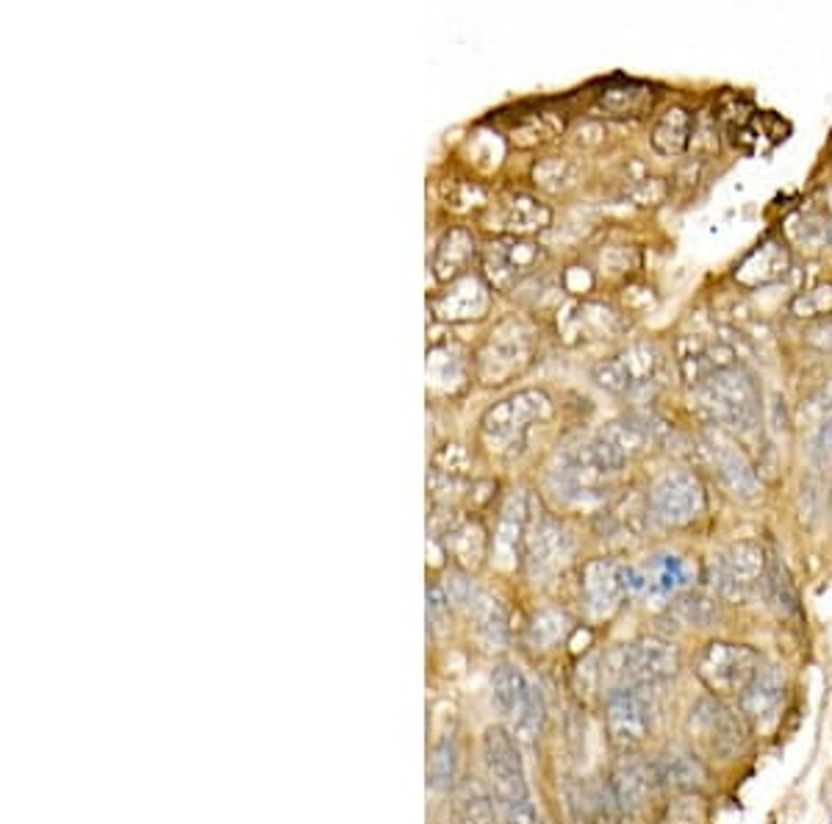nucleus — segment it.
<instances>
[{"mask_svg":"<svg viewBox=\"0 0 832 824\" xmlns=\"http://www.w3.org/2000/svg\"><path fill=\"white\" fill-rule=\"evenodd\" d=\"M647 691L638 686H614L605 694V724L619 750H636L653 730V702Z\"/></svg>","mask_w":832,"mask_h":824,"instance_id":"nucleus-13","label":"nucleus"},{"mask_svg":"<svg viewBox=\"0 0 832 824\" xmlns=\"http://www.w3.org/2000/svg\"><path fill=\"white\" fill-rule=\"evenodd\" d=\"M564 634H566V617L561 611H555V608H544V611H538L536 617H533L531 630H527L531 645L542 647V650L558 645V641L564 639Z\"/></svg>","mask_w":832,"mask_h":824,"instance_id":"nucleus-36","label":"nucleus"},{"mask_svg":"<svg viewBox=\"0 0 832 824\" xmlns=\"http://www.w3.org/2000/svg\"><path fill=\"white\" fill-rule=\"evenodd\" d=\"M671 617L682 625H691V628H708L719 619V602H716V597L682 595L671 602Z\"/></svg>","mask_w":832,"mask_h":824,"instance_id":"nucleus-34","label":"nucleus"},{"mask_svg":"<svg viewBox=\"0 0 832 824\" xmlns=\"http://www.w3.org/2000/svg\"><path fill=\"white\" fill-rule=\"evenodd\" d=\"M605 114L610 117H641L653 109V92L641 84L627 86H610L597 103Z\"/></svg>","mask_w":832,"mask_h":824,"instance_id":"nucleus-32","label":"nucleus"},{"mask_svg":"<svg viewBox=\"0 0 832 824\" xmlns=\"http://www.w3.org/2000/svg\"><path fill=\"white\" fill-rule=\"evenodd\" d=\"M705 444H708V453L710 459H713V466L716 472H719L721 483H725L736 497H758L763 483H760V475L754 472V464L749 461V455L743 453L741 444L732 439V433L713 425L708 431V436H705Z\"/></svg>","mask_w":832,"mask_h":824,"instance_id":"nucleus-16","label":"nucleus"},{"mask_svg":"<svg viewBox=\"0 0 832 824\" xmlns=\"http://www.w3.org/2000/svg\"><path fill=\"white\" fill-rule=\"evenodd\" d=\"M627 464L630 461L610 439L594 433L555 455L547 470V486L564 503H588L603 497Z\"/></svg>","mask_w":832,"mask_h":824,"instance_id":"nucleus-2","label":"nucleus"},{"mask_svg":"<svg viewBox=\"0 0 832 824\" xmlns=\"http://www.w3.org/2000/svg\"><path fill=\"white\" fill-rule=\"evenodd\" d=\"M544 719H547V705H544V694L542 689L531 683V691H527L525 702L516 711L514 722H516V741H536L538 733L544 728Z\"/></svg>","mask_w":832,"mask_h":824,"instance_id":"nucleus-35","label":"nucleus"},{"mask_svg":"<svg viewBox=\"0 0 832 824\" xmlns=\"http://www.w3.org/2000/svg\"><path fill=\"white\" fill-rule=\"evenodd\" d=\"M492 309V287L481 275H464L431 300V311L442 322H477Z\"/></svg>","mask_w":832,"mask_h":824,"instance_id":"nucleus-19","label":"nucleus"},{"mask_svg":"<svg viewBox=\"0 0 832 824\" xmlns=\"http://www.w3.org/2000/svg\"><path fill=\"white\" fill-rule=\"evenodd\" d=\"M470 383V359L459 342H433L428 350V389L442 398H455Z\"/></svg>","mask_w":832,"mask_h":824,"instance_id":"nucleus-20","label":"nucleus"},{"mask_svg":"<svg viewBox=\"0 0 832 824\" xmlns=\"http://www.w3.org/2000/svg\"><path fill=\"white\" fill-rule=\"evenodd\" d=\"M444 611H448V597H444L442 589L433 586V589L428 591V619H431V625H439Z\"/></svg>","mask_w":832,"mask_h":824,"instance_id":"nucleus-42","label":"nucleus"},{"mask_svg":"<svg viewBox=\"0 0 832 824\" xmlns=\"http://www.w3.org/2000/svg\"><path fill=\"white\" fill-rule=\"evenodd\" d=\"M549 219H553V214H549V208L544 203H538L531 195H520V192L509 195L497 206V228L516 236L547 228Z\"/></svg>","mask_w":832,"mask_h":824,"instance_id":"nucleus-25","label":"nucleus"},{"mask_svg":"<svg viewBox=\"0 0 832 824\" xmlns=\"http://www.w3.org/2000/svg\"><path fill=\"white\" fill-rule=\"evenodd\" d=\"M793 315L797 317H824L832 311V287H819L813 292H804L793 300Z\"/></svg>","mask_w":832,"mask_h":824,"instance_id":"nucleus-39","label":"nucleus"},{"mask_svg":"<svg viewBox=\"0 0 832 824\" xmlns=\"http://www.w3.org/2000/svg\"><path fill=\"white\" fill-rule=\"evenodd\" d=\"M810 409L815 411H832V381H826L819 392L810 398Z\"/></svg>","mask_w":832,"mask_h":824,"instance_id":"nucleus-44","label":"nucleus"},{"mask_svg":"<svg viewBox=\"0 0 832 824\" xmlns=\"http://www.w3.org/2000/svg\"><path fill=\"white\" fill-rule=\"evenodd\" d=\"M658 785L655 763L641 761L638 755H625L610 774V805L619 816H638L649 805Z\"/></svg>","mask_w":832,"mask_h":824,"instance_id":"nucleus-18","label":"nucleus"},{"mask_svg":"<svg viewBox=\"0 0 832 824\" xmlns=\"http://www.w3.org/2000/svg\"><path fill=\"white\" fill-rule=\"evenodd\" d=\"M622 328H625L622 317L616 315L610 306L594 303V300H586V303L575 306L572 315L566 317V333H569V337L605 339V337L619 333Z\"/></svg>","mask_w":832,"mask_h":824,"instance_id":"nucleus-26","label":"nucleus"},{"mask_svg":"<svg viewBox=\"0 0 832 824\" xmlns=\"http://www.w3.org/2000/svg\"><path fill=\"white\" fill-rule=\"evenodd\" d=\"M813 459H815V464H826V461L832 459V414L821 422L819 433H815Z\"/></svg>","mask_w":832,"mask_h":824,"instance_id":"nucleus-41","label":"nucleus"},{"mask_svg":"<svg viewBox=\"0 0 832 824\" xmlns=\"http://www.w3.org/2000/svg\"><path fill=\"white\" fill-rule=\"evenodd\" d=\"M808 342L813 344V348L832 353V322H821V326H815L813 331H810Z\"/></svg>","mask_w":832,"mask_h":824,"instance_id":"nucleus-43","label":"nucleus"},{"mask_svg":"<svg viewBox=\"0 0 832 824\" xmlns=\"http://www.w3.org/2000/svg\"><path fill=\"white\" fill-rule=\"evenodd\" d=\"M500 824H544V818L538 816L533 800H527L522 802V805L503 807V811H500Z\"/></svg>","mask_w":832,"mask_h":824,"instance_id":"nucleus-40","label":"nucleus"},{"mask_svg":"<svg viewBox=\"0 0 832 824\" xmlns=\"http://www.w3.org/2000/svg\"><path fill=\"white\" fill-rule=\"evenodd\" d=\"M461 772V746L453 733H444L442 739L433 744L431 763H428V785L433 791H448L455 785Z\"/></svg>","mask_w":832,"mask_h":824,"instance_id":"nucleus-30","label":"nucleus"},{"mask_svg":"<svg viewBox=\"0 0 832 824\" xmlns=\"http://www.w3.org/2000/svg\"><path fill=\"white\" fill-rule=\"evenodd\" d=\"M682 667L680 647L664 636H641L622 650L619 658V683L649 689L675 678Z\"/></svg>","mask_w":832,"mask_h":824,"instance_id":"nucleus-12","label":"nucleus"},{"mask_svg":"<svg viewBox=\"0 0 832 824\" xmlns=\"http://www.w3.org/2000/svg\"><path fill=\"white\" fill-rule=\"evenodd\" d=\"M575 556V538L569 527L555 516H542L527 538V573L533 580H549L564 573L566 564Z\"/></svg>","mask_w":832,"mask_h":824,"instance_id":"nucleus-15","label":"nucleus"},{"mask_svg":"<svg viewBox=\"0 0 832 824\" xmlns=\"http://www.w3.org/2000/svg\"><path fill=\"white\" fill-rule=\"evenodd\" d=\"M686 730L697 750L705 755L719 758V761H732L741 755L749 739V722L738 708L721 697L705 694L691 705L686 719Z\"/></svg>","mask_w":832,"mask_h":824,"instance_id":"nucleus-4","label":"nucleus"},{"mask_svg":"<svg viewBox=\"0 0 832 824\" xmlns=\"http://www.w3.org/2000/svg\"><path fill=\"white\" fill-rule=\"evenodd\" d=\"M448 547L453 549V556L466 567L481 564L483 553H486V533H483L481 522H459L453 531L448 533Z\"/></svg>","mask_w":832,"mask_h":824,"instance_id":"nucleus-33","label":"nucleus"},{"mask_svg":"<svg viewBox=\"0 0 832 824\" xmlns=\"http://www.w3.org/2000/svg\"><path fill=\"white\" fill-rule=\"evenodd\" d=\"M788 267H791V256H788L785 245L777 239H766L738 264L736 281L743 287H763V284L780 281Z\"/></svg>","mask_w":832,"mask_h":824,"instance_id":"nucleus-24","label":"nucleus"},{"mask_svg":"<svg viewBox=\"0 0 832 824\" xmlns=\"http://www.w3.org/2000/svg\"><path fill=\"white\" fill-rule=\"evenodd\" d=\"M647 595V578L633 564L594 558L583 569V602L594 617H610L625 600Z\"/></svg>","mask_w":832,"mask_h":824,"instance_id":"nucleus-10","label":"nucleus"},{"mask_svg":"<svg viewBox=\"0 0 832 824\" xmlns=\"http://www.w3.org/2000/svg\"><path fill=\"white\" fill-rule=\"evenodd\" d=\"M455 824H500L492 789H486L483 783L466 785L459 796V807H455Z\"/></svg>","mask_w":832,"mask_h":824,"instance_id":"nucleus-31","label":"nucleus"},{"mask_svg":"<svg viewBox=\"0 0 832 824\" xmlns=\"http://www.w3.org/2000/svg\"><path fill=\"white\" fill-rule=\"evenodd\" d=\"M785 672L777 663H766L758 669L752 683L738 697V711L749 722L752 730H769L780 719L782 705H785Z\"/></svg>","mask_w":832,"mask_h":824,"instance_id":"nucleus-17","label":"nucleus"},{"mask_svg":"<svg viewBox=\"0 0 832 824\" xmlns=\"http://www.w3.org/2000/svg\"><path fill=\"white\" fill-rule=\"evenodd\" d=\"M533 348H536V331L531 322L522 317H505L477 353V378L489 387L509 383L531 364Z\"/></svg>","mask_w":832,"mask_h":824,"instance_id":"nucleus-7","label":"nucleus"},{"mask_svg":"<svg viewBox=\"0 0 832 824\" xmlns=\"http://www.w3.org/2000/svg\"><path fill=\"white\" fill-rule=\"evenodd\" d=\"M691 398L716 428L752 433L760 425V387L752 372L725 344H708L680 361Z\"/></svg>","mask_w":832,"mask_h":824,"instance_id":"nucleus-1","label":"nucleus"},{"mask_svg":"<svg viewBox=\"0 0 832 824\" xmlns=\"http://www.w3.org/2000/svg\"><path fill=\"white\" fill-rule=\"evenodd\" d=\"M477 256V241L470 228H450L448 234L439 239L436 256H433V275L442 284H453L464 278L470 264Z\"/></svg>","mask_w":832,"mask_h":824,"instance_id":"nucleus-22","label":"nucleus"},{"mask_svg":"<svg viewBox=\"0 0 832 824\" xmlns=\"http://www.w3.org/2000/svg\"><path fill=\"white\" fill-rule=\"evenodd\" d=\"M766 575H769V558L760 542L752 538H741L732 542L730 547L716 553L708 562V580L713 597L725 602H743L766 586Z\"/></svg>","mask_w":832,"mask_h":824,"instance_id":"nucleus-6","label":"nucleus"},{"mask_svg":"<svg viewBox=\"0 0 832 824\" xmlns=\"http://www.w3.org/2000/svg\"><path fill=\"white\" fill-rule=\"evenodd\" d=\"M644 578H647V595H680L691 584V567H688V562L682 556L664 553V556H655L653 567L644 573Z\"/></svg>","mask_w":832,"mask_h":824,"instance_id":"nucleus-28","label":"nucleus"},{"mask_svg":"<svg viewBox=\"0 0 832 824\" xmlns=\"http://www.w3.org/2000/svg\"><path fill=\"white\" fill-rule=\"evenodd\" d=\"M694 134V117L688 109L671 106L669 112L660 114L653 131V147L660 156H680L688 147Z\"/></svg>","mask_w":832,"mask_h":824,"instance_id":"nucleus-27","label":"nucleus"},{"mask_svg":"<svg viewBox=\"0 0 832 824\" xmlns=\"http://www.w3.org/2000/svg\"><path fill=\"white\" fill-rule=\"evenodd\" d=\"M653 763L658 783L671 791H680V794H691V791H699L708 783V766H705L702 755L697 750H691V746H666Z\"/></svg>","mask_w":832,"mask_h":824,"instance_id":"nucleus-21","label":"nucleus"},{"mask_svg":"<svg viewBox=\"0 0 832 824\" xmlns=\"http://www.w3.org/2000/svg\"><path fill=\"white\" fill-rule=\"evenodd\" d=\"M669 361L658 344L638 342L594 367V381L616 398H644L664 387Z\"/></svg>","mask_w":832,"mask_h":824,"instance_id":"nucleus-5","label":"nucleus"},{"mask_svg":"<svg viewBox=\"0 0 832 824\" xmlns=\"http://www.w3.org/2000/svg\"><path fill=\"white\" fill-rule=\"evenodd\" d=\"M527 533V497L522 492H514L503 505L500 514L497 533H494V556L503 567H516L520 562V547Z\"/></svg>","mask_w":832,"mask_h":824,"instance_id":"nucleus-23","label":"nucleus"},{"mask_svg":"<svg viewBox=\"0 0 832 824\" xmlns=\"http://www.w3.org/2000/svg\"><path fill=\"white\" fill-rule=\"evenodd\" d=\"M549 416H553L549 394L542 392V389H522V392L494 403L483 414V444L500 459H514L525 447L531 428L538 425V422H547Z\"/></svg>","mask_w":832,"mask_h":824,"instance_id":"nucleus-3","label":"nucleus"},{"mask_svg":"<svg viewBox=\"0 0 832 824\" xmlns=\"http://www.w3.org/2000/svg\"><path fill=\"white\" fill-rule=\"evenodd\" d=\"M766 589H769L771 602L780 608L782 614H797V591H793L791 578H788L785 567H780L777 562L769 564V575H766Z\"/></svg>","mask_w":832,"mask_h":824,"instance_id":"nucleus-37","label":"nucleus"},{"mask_svg":"<svg viewBox=\"0 0 832 824\" xmlns=\"http://www.w3.org/2000/svg\"><path fill=\"white\" fill-rule=\"evenodd\" d=\"M705 486L688 470H669L653 483L647 494L649 519L664 527H682L699 519L705 511Z\"/></svg>","mask_w":832,"mask_h":824,"instance_id":"nucleus-11","label":"nucleus"},{"mask_svg":"<svg viewBox=\"0 0 832 824\" xmlns=\"http://www.w3.org/2000/svg\"><path fill=\"white\" fill-rule=\"evenodd\" d=\"M763 658L754 647L736 645V641H710L697 658V678L708 689V694L730 700L741 697L752 683Z\"/></svg>","mask_w":832,"mask_h":824,"instance_id":"nucleus-8","label":"nucleus"},{"mask_svg":"<svg viewBox=\"0 0 832 824\" xmlns=\"http://www.w3.org/2000/svg\"><path fill=\"white\" fill-rule=\"evenodd\" d=\"M533 178H536V184H542L544 189L558 192L575 181V164L566 162V158H547V162L536 164Z\"/></svg>","mask_w":832,"mask_h":824,"instance_id":"nucleus-38","label":"nucleus"},{"mask_svg":"<svg viewBox=\"0 0 832 824\" xmlns=\"http://www.w3.org/2000/svg\"><path fill=\"white\" fill-rule=\"evenodd\" d=\"M544 261L542 245L522 236H503V239L489 241L483 250V269L494 289L509 292L516 284H522L538 264Z\"/></svg>","mask_w":832,"mask_h":824,"instance_id":"nucleus-14","label":"nucleus"},{"mask_svg":"<svg viewBox=\"0 0 832 824\" xmlns=\"http://www.w3.org/2000/svg\"><path fill=\"white\" fill-rule=\"evenodd\" d=\"M483 763H486L489 789H492L494 802H497V811L533 800L520 741L500 724L489 728L486 735H483Z\"/></svg>","mask_w":832,"mask_h":824,"instance_id":"nucleus-9","label":"nucleus"},{"mask_svg":"<svg viewBox=\"0 0 832 824\" xmlns=\"http://www.w3.org/2000/svg\"><path fill=\"white\" fill-rule=\"evenodd\" d=\"M527 691H531V680L522 674L520 667L514 663H503L492 678V702L497 708L500 717L514 719L520 705L525 702Z\"/></svg>","mask_w":832,"mask_h":824,"instance_id":"nucleus-29","label":"nucleus"}]
</instances>
